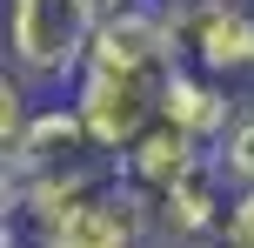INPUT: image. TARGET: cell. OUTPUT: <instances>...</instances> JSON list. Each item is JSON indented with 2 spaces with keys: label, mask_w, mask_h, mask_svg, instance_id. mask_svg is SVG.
Instances as JSON below:
<instances>
[{
  "label": "cell",
  "mask_w": 254,
  "mask_h": 248,
  "mask_svg": "<svg viewBox=\"0 0 254 248\" xmlns=\"http://www.w3.org/2000/svg\"><path fill=\"white\" fill-rule=\"evenodd\" d=\"M207 155H214V148H207L201 134H188L181 121H167V114H154V121H147V128H140L134 141L121 148L114 161H121V181H134L140 195L154 201L161 188H174L181 174H194Z\"/></svg>",
  "instance_id": "cell-6"
},
{
  "label": "cell",
  "mask_w": 254,
  "mask_h": 248,
  "mask_svg": "<svg viewBox=\"0 0 254 248\" xmlns=\"http://www.w3.org/2000/svg\"><path fill=\"white\" fill-rule=\"evenodd\" d=\"M94 7L87 0H13L7 7V61L34 87H74L87 67Z\"/></svg>",
  "instance_id": "cell-1"
},
{
  "label": "cell",
  "mask_w": 254,
  "mask_h": 248,
  "mask_svg": "<svg viewBox=\"0 0 254 248\" xmlns=\"http://www.w3.org/2000/svg\"><path fill=\"white\" fill-rule=\"evenodd\" d=\"M87 155H107V148H94V134H87V121H80V107H74V101H54V107H34L27 134L7 148V168H0V181H27V174L67 168V161H87Z\"/></svg>",
  "instance_id": "cell-7"
},
{
  "label": "cell",
  "mask_w": 254,
  "mask_h": 248,
  "mask_svg": "<svg viewBox=\"0 0 254 248\" xmlns=\"http://www.w3.org/2000/svg\"><path fill=\"white\" fill-rule=\"evenodd\" d=\"M147 248H194V242H167V235H154ZM201 248H207V242H201Z\"/></svg>",
  "instance_id": "cell-12"
},
{
  "label": "cell",
  "mask_w": 254,
  "mask_h": 248,
  "mask_svg": "<svg viewBox=\"0 0 254 248\" xmlns=\"http://www.w3.org/2000/svg\"><path fill=\"white\" fill-rule=\"evenodd\" d=\"M214 168L228 174V188H254V94L234 107L228 134L214 141Z\"/></svg>",
  "instance_id": "cell-9"
},
{
  "label": "cell",
  "mask_w": 254,
  "mask_h": 248,
  "mask_svg": "<svg viewBox=\"0 0 254 248\" xmlns=\"http://www.w3.org/2000/svg\"><path fill=\"white\" fill-rule=\"evenodd\" d=\"M234 81H221V74H207V67H194V61H181L174 74H167V87H161V114L167 121H181L188 134H201L207 148L228 134V121H234Z\"/></svg>",
  "instance_id": "cell-8"
},
{
  "label": "cell",
  "mask_w": 254,
  "mask_h": 248,
  "mask_svg": "<svg viewBox=\"0 0 254 248\" xmlns=\"http://www.w3.org/2000/svg\"><path fill=\"white\" fill-rule=\"evenodd\" d=\"M228 201H234V188H228V174L214 168V155H207L194 174H181L174 188H161V195H154V235H167V242H194V248H201V242L221 235Z\"/></svg>",
  "instance_id": "cell-5"
},
{
  "label": "cell",
  "mask_w": 254,
  "mask_h": 248,
  "mask_svg": "<svg viewBox=\"0 0 254 248\" xmlns=\"http://www.w3.org/2000/svg\"><path fill=\"white\" fill-rule=\"evenodd\" d=\"M181 61L221 81H254V0H167Z\"/></svg>",
  "instance_id": "cell-2"
},
{
  "label": "cell",
  "mask_w": 254,
  "mask_h": 248,
  "mask_svg": "<svg viewBox=\"0 0 254 248\" xmlns=\"http://www.w3.org/2000/svg\"><path fill=\"white\" fill-rule=\"evenodd\" d=\"M154 242V201L134 181H107L101 195H87L54 235H40L34 248H147Z\"/></svg>",
  "instance_id": "cell-4"
},
{
  "label": "cell",
  "mask_w": 254,
  "mask_h": 248,
  "mask_svg": "<svg viewBox=\"0 0 254 248\" xmlns=\"http://www.w3.org/2000/svg\"><path fill=\"white\" fill-rule=\"evenodd\" d=\"M221 242L254 248V188H234V201H228V222H221Z\"/></svg>",
  "instance_id": "cell-11"
},
{
  "label": "cell",
  "mask_w": 254,
  "mask_h": 248,
  "mask_svg": "<svg viewBox=\"0 0 254 248\" xmlns=\"http://www.w3.org/2000/svg\"><path fill=\"white\" fill-rule=\"evenodd\" d=\"M161 87H167L161 74H127V67H94L87 61L80 81H74V107H80V121H87L94 148L121 155V148L161 114Z\"/></svg>",
  "instance_id": "cell-3"
},
{
  "label": "cell",
  "mask_w": 254,
  "mask_h": 248,
  "mask_svg": "<svg viewBox=\"0 0 254 248\" xmlns=\"http://www.w3.org/2000/svg\"><path fill=\"white\" fill-rule=\"evenodd\" d=\"M27 87H34V81L7 61V74H0V155H7V148L27 134V121H34V94Z\"/></svg>",
  "instance_id": "cell-10"
}]
</instances>
